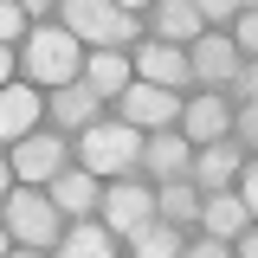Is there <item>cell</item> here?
Here are the masks:
<instances>
[{
	"label": "cell",
	"mask_w": 258,
	"mask_h": 258,
	"mask_svg": "<svg viewBox=\"0 0 258 258\" xmlns=\"http://www.w3.org/2000/svg\"><path fill=\"white\" fill-rule=\"evenodd\" d=\"M58 20L78 32L84 52H136L149 39V7H129V0H64Z\"/></svg>",
	"instance_id": "cell-1"
},
{
	"label": "cell",
	"mask_w": 258,
	"mask_h": 258,
	"mask_svg": "<svg viewBox=\"0 0 258 258\" xmlns=\"http://www.w3.org/2000/svg\"><path fill=\"white\" fill-rule=\"evenodd\" d=\"M84 64H91V52L78 45V32L64 26V20H52V26H32L26 58H20V78L52 97V91H64V84H84Z\"/></svg>",
	"instance_id": "cell-2"
},
{
	"label": "cell",
	"mask_w": 258,
	"mask_h": 258,
	"mask_svg": "<svg viewBox=\"0 0 258 258\" xmlns=\"http://www.w3.org/2000/svg\"><path fill=\"white\" fill-rule=\"evenodd\" d=\"M142 149H149L142 129H129L123 116H103L91 136H78V168H91L97 181H136L142 174Z\"/></svg>",
	"instance_id": "cell-3"
},
{
	"label": "cell",
	"mask_w": 258,
	"mask_h": 258,
	"mask_svg": "<svg viewBox=\"0 0 258 258\" xmlns=\"http://www.w3.org/2000/svg\"><path fill=\"white\" fill-rule=\"evenodd\" d=\"M64 232H71V220L52 207L45 187H13L7 194V239H13V245H26V252H58Z\"/></svg>",
	"instance_id": "cell-4"
},
{
	"label": "cell",
	"mask_w": 258,
	"mask_h": 258,
	"mask_svg": "<svg viewBox=\"0 0 258 258\" xmlns=\"http://www.w3.org/2000/svg\"><path fill=\"white\" fill-rule=\"evenodd\" d=\"M71 161H78V142H71L64 129H39V136H26L20 149H7L13 181H26V187H52Z\"/></svg>",
	"instance_id": "cell-5"
},
{
	"label": "cell",
	"mask_w": 258,
	"mask_h": 258,
	"mask_svg": "<svg viewBox=\"0 0 258 258\" xmlns=\"http://www.w3.org/2000/svg\"><path fill=\"white\" fill-rule=\"evenodd\" d=\"M97 220L110 226L123 245H136V239H142V232L161 220L155 187H149V181H110V187H103V213H97Z\"/></svg>",
	"instance_id": "cell-6"
},
{
	"label": "cell",
	"mask_w": 258,
	"mask_h": 258,
	"mask_svg": "<svg viewBox=\"0 0 258 258\" xmlns=\"http://www.w3.org/2000/svg\"><path fill=\"white\" fill-rule=\"evenodd\" d=\"M181 110H187V97L161 91V84H129V97L116 103V116H123L129 129H142V136H161V129H181Z\"/></svg>",
	"instance_id": "cell-7"
},
{
	"label": "cell",
	"mask_w": 258,
	"mask_h": 258,
	"mask_svg": "<svg viewBox=\"0 0 258 258\" xmlns=\"http://www.w3.org/2000/svg\"><path fill=\"white\" fill-rule=\"evenodd\" d=\"M39 123H52V97L39 84H26V78H13L0 91V136H7V149H20L26 136H39Z\"/></svg>",
	"instance_id": "cell-8"
},
{
	"label": "cell",
	"mask_w": 258,
	"mask_h": 258,
	"mask_svg": "<svg viewBox=\"0 0 258 258\" xmlns=\"http://www.w3.org/2000/svg\"><path fill=\"white\" fill-rule=\"evenodd\" d=\"M187 58H194V84H200V91H213V97H232L239 71H245V52L232 45V32H207Z\"/></svg>",
	"instance_id": "cell-9"
},
{
	"label": "cell",
	"mask_w": 258,
	"mask_h": 258,
	"mask_svg": "<svg viewBox=\"0 0 258 258\" xmlns=\"http://www.w3.org/2000/svg\"><path fill=\"white\" fill-rule=\"evenodd\" d=\"M136 78H142V84H161V91H174V97L200 91V84H194V58L181 45H161V39H142V45H136Z\"/></svg>",
	"instance_id": "cell-10"
},
{
	"label": "cell",
	"mask_w": 258,
	"mask_h": 258,
	"mask_svg": "<svg viewBox=\"0 0 258 258\" xmlns=\"http://www.w3.org/2000/svg\"><path fill=\"white\" fill-rule=\"evenodd\" d=\"M194 149L181 129H161V136H149V149H142V174L136 181H149V187H168V181H194Z\"/></svg>",
	"instance_id": "cell-11"
},
{
	"label": "cell",
	"mask_w": 258,
	"mask_h": 258,
	"mask_svg": "<svg viewBox=\"0 0 258 258\" xmlns=\"http://www.w3.org/2000/svg\"><path fill=\"white\" fill-rule=\"evenodd\" d=\"M181 136L194 149H213V142H232V97H213V91H194L187 110H181Z\"/></svg>",
	"instance_id": "cell-12"
},
{
	"label": "cell",
	"mask_w": 258,
	"mask_h": 258,
	"mask_svg": "<svg viewBox=\"0 0 258 258\" xmlns=\"http://www.w3.org/2000/svg\"><path fill=\"white\" fill-rule=\"evenodd\" d=\"M149 39H161V45H181V52H194V45L207 39L200 0H155V7H149Z\"/></svg>",
	"instance_id": "cell-13"
},
{
	"label": "cell",
	"mask_w": 258,
	"mask_h": 258,
	"mask_svg": "<svg viewBox=\"0 0 258 258\" xmlns=\"http://www.w3.org/2000/svg\"><path fill=\"white\" fill-rule=\"evenodd\" d=\"M103 187H110V181H97L91 168H78V161H71L45 194H52V207H58L64 220L78 226V220H97V213H103Z\"/></svg>",
	"instance_id": "cell-14"
},
{
	"label": "cell",
	"mask_w": 258,
	"mask_h": 258,
	"mask_svg": "<svg viewBox=\"0 0 258 258\" xmlns=\"http://www.w3.org/2000/svg\"><path fill=\"white\" fill-rule=\"evenodd\" d=\"M103 116H110V103H103L91 84H64V91H52V129H64L71 142H78V136H91Z\"/></svg>",
	"instance_id": "cell-15"
},
{
	"label": "cell",
	"mask_w": 258,
	"mask_h": 258,
	"mask_svg": "<svg viewBox=\"0 0 258 258\" xmlns=\"http://www.w3.org/2000/svg\"><path fill=\"white\" fill-rule=\"evenodd\" d=\"M252 207H245V194H207V213H200V239H220V245H239L245 232H252Z\"/></svg>",
	"instance_id": "cell-16"
},
{
	"label": "cell",
	"mask_w": 258,
	"mask_h": 258,
	"mask_svg": "<svg viewBox=\"0 0 258 258\" xmlns=\"http://www.w3.org/2000/svg\"><path fill=\"white\" fill-rule=\"evenodd\" d=\"M245 149H239V142H213V149H200V155H194V187L200 194H232L239 187V174H245Z\"/></svg>",
	"instance_id": "cell-17"
},
{
	"label": "cell",
	"mask_w": 258,
	"mask_h": 258,
	"mask_svg": "<svg viewBox=\"0 0 258 258\" xmlns=\"http://www.w3.org/2000/svg\"><path fill=\"white\" fill-rule=\"evenodd\" d=\"M84 84H91V91L110 103V116H116V103H123L129 84H136V52H91V64H84Z\"/></svg>",
	"instance_id": "cell-18"
},
{
	"label": "cell",
	"mask_w": 258,
	"mask_h": 258,
	"mask_svg": "<svg viewBox=\"0 0 258 258\" xmlns=\"http://www.w3.org/2000/svg\"><path fill=\"white\" fill-rule=\"evenodd\" d=\"M155 207H161V226H174V232L200 239V213H207V194L194 187V181H168V187H155Z\"/></svg>",
	"instance_id": "cell-19"
},
{
	"label": "cell",
	"mask_w": 258,
	"mask_h": 258,
	"mask_svg": "<svg viewBox=\"0 0 258 258\" xmlns=\"http://www.w3.org/2000/svg\"><path fill=\"white\" fill-rule=\"evenodd\" d=\"M52 258H123V239H116L103 220H78L71 232H64V245H58Z\"/></svg>",
	"instance_id": "cell-20"
},
{
	"label": "cell",
	"mask_w": 258,
	"mask_h": 258,
	"mask_svg": "<svg viewBox=\"0 0 258 258\" xmlns=\"http://www.w3.org/2000/svg\"><path fill=\"white\" fill-rule=\"evenodd\" d=\"M187 245H194L187 232H174V226H161V220H155L142 239H136V245H123V252H129V258H187Z\"/></svg>",
	"instance_id": "cell-21"
},
{
	"label": "cell",
	"mask_w": 258,
	"mask_h": 258,
	"mask_svg": "<svg viewBox=\"0 0 258 258\" xmlns=\"http://www.w3.org/2000/svg\"><path fill=\"white\" fill-rule=\"evenodd\" d=\"M232 142H239L245 155H258V103H239V110H232Z\"/></svg>",
	"instance_id": "cell-22"
},
{
	"label": "cell",
	"mask_w": 258,
	"mask_h": 258,
	"mask_svg": "<svg viewBox=\"0 0 258 258\" xmlns=\"http://www.w3.org/2000/svg\"><path fill=\"white\" fill-rule=\"evenodd\" d=\"M26 20H32L26 7H20V0H7V7H0V39H7V45H20V39H32V32H26Z\"/></svg>",
	"instance_id": "cell-23"
},
{
	"label": "cell",
	"mask_w": 258,
	"mask_h": 258,
	"mask_svg": "<svg viewBox=\"0 0 258 258\" xmlns=\"http://www.w3.org/2000/svg\"><path fill=\"white\" fill-rule=\"evenodd\" d=\"M232 45H239L245 58H258V7H245V13H239V26H232Z\"/></svg>",
	"instance_id": "cell-24"
},
{
	"label": "cell",
	"mask_w": 258,
	"mask_h": 258,
	"mask_svg": "<svg viewBox=\"0 0 258 258\" xmlns=\"http://www.w3.org/2000/svg\"><path fill=\"white\" fill-rule=\"evenodd\" d=\"M239 103H258V58H245L239 84H232V110H239Z\"/></svg>",
	"instance_id": "cell-25"
},
{
	"label": "cell",
	"mask_w": 258,
	"mask_h": 258,
	"mask_svg": "<svg viewBox=\"0 0 258 258\" xmlns=\"http://www.w3.org/2000/svg\"><path fill=\"white\" fill-rule=\"evenodd\" d=\"M239 194H245V207H252V220H258V155L245 161V174H239Z\"/></svg>",
	"instance_id": "cell-26"
},
{
	"label": "cell",
	"mask_w": 258,
	"mask_h": 258,
	"mask_svg": "<svg viewBox=\"0 0 258 258\" xmlns=\"http://www.w3.org/2000/svg\"><path fill=\"white\" fill-rule=\"evenodd\" d=\"M187 258H232V245H220V239H194Z\"/></svg>",
	"instance_id": "cell-27"
},
{
	"label": "cell",
	"mask_w": 258,
	"mask_h": 258,
	"mask_svg": "<svg viewBox=\"0 0 258 258\" xmlns=\"http://www.w3.org/2000/svg\"><path fill=\"white\" fill-rule=\"evenodd\" d=\"M232 258H258V226L245 232V239H239V245H232Z\"/></svg>",
	"instance_id": "cell-28"
},
{
	"label": "cell",
	"mask_w": 258,
	"mask_h": 258,
	"mask_svg": "<svg viewBox=\"0 0 258 258\" xmlns=\"http://www.w3.org/2000/svg\"><path fill=\"white\" fill-rule=\"evenodd\" d=\"M7 258H52V252H26V245H13V252H7Z\"/></svg>",
	"instance_id": "cell-29"
}]
</instances>
